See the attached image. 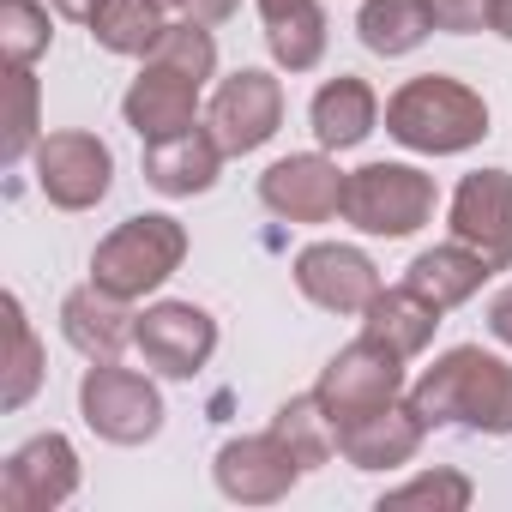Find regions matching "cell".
I'll list each match as a JSON object with an SVG mask.
<instances>
[{"label": "cell", "mask_w": 512, "mask_h": 512, "mask_svg": "<svg viewBox=\"0 0 512 512\" xmlns=\"http://www.w3.org/2000/svg\"><path fill=\"white\" fill-rule=\"evenodd\" d=\"M428 428H470V434H512V362L488 356L482 344H458L434 356V368L404 392Z\"/></svg>", "instance_id": "cell-1"}, {"label": "cell", "mask_w": 512, "mask_h": 512, "mask_svg": "<svg viewBox=\"0 0 512 512\" xmlns=\"http://www.w3.org/2000/svg\"><path fill=\"white\" fill-rule=\"evenodd\" d=\"M386 133L422 157H458L488 139V103L464 79L422 73L386 97Z\"/></svg>", "instance_id": "cell-2"}, {"label": "cell", "mask_w": 512, "mask_h": 512, "mask_svg": "<svg viewBox=\"0 0 512 512\" xmlns=\"http://www.w3.org/2000/svg\"><path fill=\"white\" fill-rule=\"evenodd\" d=\"M181 260H187V229L175 217H163V211H145V217L115 223L97 241V253H91V284L139 302V296L163 290L181 272Z\"/></svg>", "instance_id": "cell-3"}, {"label": "cell", "mask_w": 512, "mask_h": 512, "mask_svg": "<svg viewBox=\"0 0 512 512\" xmlns=\"http://www.w3.org/2000/svg\"><path fill=\"white\" fill-rule=\"evenodd\" d=\"M434 217V175H422L416 163H362L344 181V223H356L362 235H386L404 241Z\"/></svg>", "instance_id": "cell-4"}, {"label": "cell", "mask_w": 512, "mask_h": 512, "mask_svg": "<svg viewBox=\"0 0 512 512\" xmlns=\"http://www.w3.org/2000/svg\"><path fill=\"white\" fill-rule=\"evenodd\" d=\"M314 392H320L326 416H332L338 428H350V422H362L368 410H386V404H398V398L410 392V386H404V356L362 332L356 344H344V350L326 362V374H320Z\"/></svg>", "instance_id": "cell-5"}, {"label": "cell", "mask_w": 512, "mask_h": 512, "mask_svg": "<svg viewBox=\"0 0 512 512\" xmlns=\"http://www.w3.org/2000/svg\"><path fill=\"white\" fill-rule=\"evenodd\" d=\"M79 416L109 446H145L163 428V398L145 374L115 368V362H91L79 380Z\"/></svg>", "instance_id": "cell-6"}, {"label": "cell", "mask_w": 512, "mask_h": 512, "mask_svg": "<svg viewBox=\"0 0 512 512\" xmlns=\"http://www.w3.org/2000/svg\"><path fill=\"white\" fill-rule=\"evenodd\" d=\"M205 127L217 133L223 157L260 151V145L284 127V85H278V73H266V67H241V73H229V79L211 91Z\"/></svg>", "instance_id": "cell-7"}, {"label": "cell", "mask_w": 512, "mask_h": 512, "mask_svg": "<svg viewBox=\"0 0 512 512\" xmlns=\"http://www.w3.org/2000/svg\"><path fill=\"white\" fill-rule=\"evenodd\" d=\"M115 181V151L97 133H49L37 139V193L61 211H91Z\"/></svg>", "instance_id": "cell-8"}, {"label": "cell", "mask_w": 512, "mask_h": 512, "mask_svg": "<svg viewBox=\"0 0 512 512\" xmlns=\"http://www.w3.org/2000/svg\"><path fill=\"white\" fill-rule=\"evenodd\" d=\"M79 494V452L67 434H37L0 464V506L7 512H55Z\"/></svg>", "instance_id": "cell-9"}, {"label": "cell", "mask_w": 512, "mask_h": 512, "mask_svg": "<svg viewBox=\"0 0 512 512\" xmlns=\"http://www.w3.org/2000/svg\"><path fill=\"white\" fill-rule=\"evenodd\" d=\"M344 181L350 175L326 151H296L260 175V205L284 223H326L344 211Z\"/></svg>", "instance_id": "cell-10"}, {"label": "cell", "mask_w": 512, "mask_h": 512, "mask_svg": "<svg viewBox=\"0 0 512 512\" xmlns=\"http://www.w3.org/2000/svg\"><path fill=\"white\" fill-rule=\"evenodd\" d=\"M296 290L326 308V314H368V302L386 290L380 284V266L368 260L362 247H344V241H314L296 253Z\"/></svg>", "instance_id": "cell-11"}, {"label": "cell", "mask_w": 512, "mask_h": 512, "mask_svg": "<svg viewBox=\"0 0 512 512\" xmlns=\"http://www.w3.org/2000/svg\"><path fill=\"white\" fill-rule=\"evenodd\" d=\"M211 476H217L223 500H235V506H272V500H284V494L302 482V464H296V452L266 428V434L229 440V446L217 452Z\"/></svg>", "instance_id": "cell-12"}, {"label": "cell", "mask_w": 512, "mask_h": 512, "mask_svg": "<svg viewBox=\"0 0 512 512\" xmlns=\"http://www.w3.org/2000/svg\"><path fill=\"white\" fill-rule=\"evenodd\" d=\"M133 344H139V356H145L157 374L193 380V374L211 362V350H217V320H211L199 302H157V308L139 314Z\"/></svg>", "instance_id": "cell-13"}, {"label": "cell", "mask_w": 512, "mask_h": 512, "mask_svg": "<svg viewBox=\"0 0 512 512\" xmlns=\"http://www.w3.org/2000/svg\"><path fill=\"white\" fill-rule=\"evenodd\" d=\"M452 241L476 247L494 272L512 266V175L506 169H476L452 193Z\"/></svg>", "instance_id": "cell-14"}, {"label": "cell", "mask_w": 512, "mask_h": 512, "mask_svg": "<svg viewBox=\"0 0 512 512\" xmlns=\"http://www.w3.org/2000/svg\"><path fill=\"white\" fill-rule=\"evenodd\" d=\"M199 91H205V85H193L187 73L145 61L139 79H133L127 97H121V115H127V127L151 145V139H169V133L199 127V121H193V115H199Z\"/></svg>", "instance_id": "cell-15"}, {"label": "cell", "mask_w": 512, "mask_h": 512, "mask_svg": "<svg viewBox=\"0 0 512 512\" xmlns=\"http://www.w3.org/2000/svg\"><path fill=\"white\" fill-rule=\"evenodd\" d=\"M61 332H67V344H73L85 362H115V356L133 344L139 314L127 308V296H115V290H103V284H85V290H73V296L61 302Z\"/></svg>", "instance_id": "cell-16"}, {"label": "cell", "mask_w": 512, "mask_h": 512, "mask_svg": "<svg viewBox=\"0 0 512 512\" xmlns=\"http://www.w3.org/2000/svg\"><path fill=\"white\" fill-rule=\"evenodd\" d=\"M217 169H223V145H217L211 127H187V133H169V139H151L145 145V181L163 199L211 193L217 187Z\"/></svg>", "instance_id": "cell-17"}, {"label": "cell", "mask_w": 512, "mask_h": 512, "mask_svg": "<svg viewBox=\"0 0 512 512\" xmlns=\"http://www.w3.org/2000/svg\"><path fill=\"white\" fill-rule=\"evenodd\" d=\"M422 434H428V422L410 410V398H398V404L368 410L362 422L338 428V452L356 470H398V464H410L422 452Z\"/></svg>", "instance_id": "cell-18"}, {"label": "cell", "mask_w": 512, "mask_h": 512, "mask_svg": "<svg viewBox=\"0 0 512 512\" xmlns=\"http://www.w3.org/2000/svg\"><path fill=\"white\" fill-rule=\"evenodd\" d=\"M308 121H314V139H320L326 151H356V145L380 127V97H374L368 79L338 73V79H326V85L314 91Z\"/></svg>", "instance_id": "cell-19"}, {"label": "cell", "mask_w": 512, "mask_h": 512, "mask_svg": "<svg viewBox=\"0 0 512 512\" xmlns=\"http://www.w3.org/2000/svg\"><path fill=\"white\" fill-rule=\"evenodd\" d=\"M260 19H266V49L284 73H314L326 61L332 25L320 0H260Z\"/></svg>", "instance_id": "cell-20"}, {"label": "cell", "mask_w": 512, "mask_h": 512, "mask_svg": "<svg viewBox=\"0 0 512 512\" xmlns=\"http://www.w3.org/2000/svg\"><path fill=\"white\" fill-rule=\"evenodd\" d=\"M488 272H494V266L482 260L476 247H464V241H440V247H428V253H416V260H410L404 284H410L416 296H428V302L446 314V308L470 302V296L482 290Z\"/></svg>", "instance_id": "cell-21"}, {"label": "cell", "mask_w": 512, "mask_h": 512, "mask_svg": "<svg viewBox=\"0 0 512 512\" xmlns=\"http://www.w3.org/2000/svg\"><path fill=\"white\" fill-rule=\"evenodd\" d=\"M362 332L380 338L386 350H398V356L410 362V356H422V350L434 344V332H440V308H434L428 296H416L410 284H398V290H380V296L368 302Z\"/></svg>", "instance_id": "cell-22"}, {"label": "cell", "mask_w": 512, "mask_h": 512, "mask_svg": "<svg viewBox=\"0 0 512 512\" xmlns=\"http://www.w3.org/2000/svg\"><path fill=\"white\" fill-rule=\"evenodd\" d=\"M434 31H440V25H434V7H428V0H362V13H356L362 49H368V55H386V61L416 55Z\"/></svg>", "instance_id": "cell-23"}, {"label": "cell", "mask_w": 512, "mask_h": 512, "mask_svg": "<svg viewBox=\"0 0 512 512\" xmlns=\"http://www.w3.org/2000/svg\"><path fill=\"white\" fill-rule=\"evenodd\" d=\"M163 31H169L163 0H103V7L91 13V37H97V49H109V55H139V61H145Z\"/></svg>", "instance_id": "cell-24"}, {"label": "cell", "mask_w": 512, "mask_h": 512, "mask_svg": "<svg viewBox=\"0 0 512 512\" xmlns=\"http://www.w3.org/2000/svg\"><path fill=\"white\" fill-rule=\"evenodd\" d=\"M272 434L296 452V464H302V470H320V464H332V452H338V422L326 416L320 392H302V398L278 404Z\"/></svg>", "instance_id": "cell-25"}, {"label": "cell", "mask_w": 512, "mask_h": 512, "mask_svg": "<svg viewBox=\"0 0 512 512\" xmlns=\"http://www.w3.org/2000/svg\"><path fill=\"white\" fill-rule=\"evenodd\" d=\"M0 308H7V386H0V410H25L43 386V338L31 332L19 296H7Z\"/></svg>", "instance_id": "cell-26"}, {"label": "cell", "mask_w": 512, "mask_h": 512, "mask_svg": "<svg viewBox=\"0 0 512 512\" xmlns=\"http://www.w3.org/2000/svg\"><path fill=\"white\" fill-rule=\"evenodd\" d=\"M49 7L37 0H0V61L7 67H37L49 55Z\"/></svg>", "instance_id": "cell-27"}, {"label": "cell", "mask_w": 512, "mask_h": 512, "mask_svg": "<svg viewBox=\"0 0 512 512\" xmlns=\"http://www.w3.org/2000/svg\"><path fill=\"white\" fill-rule=\"evenodd\" d=\"M37 103H43V91H37L31 67H7V139H0V163H19L37 145V127H43Z\"/></svg>", "instance_id": "cell-28"}, {"label": "cell", "mask_w": 512, "mask_h": 512, "mask_svg": "<svg viewBox=\"0 0 512 512\" xmlns=\"http://www.w3.org/2000/svg\"><path fill=\"white\" fill-rule=\"evenodd\" d=\"M476 500V488H470V476H458V470H428V476H416V482H404V488H386L380 494V512L392 506H434V512H464Z\"/></svg>", "instance_id": "cell-29"}, {"label": "cell", "mask_w": 512, "mask_h": 512, "mask_svg": "<svg viewBox=\"0 0 512 512\" xmlns=\"http://www.w3.org/2000/svg\"><path fill=\"white\" fill-rule=\"evenodd\" d=\"M428 7H434V25L452 37H470L488 25V0H428Z\"/></svg>", "instance_id": "cell-30"}, {"label": "cell", "mask_w": 512, "mask_h": 512, "mask_svg": "<svg viewBox=\"0 0 512 512\" xmlns=\"http://www.w3.org/2000/svg\"><path fill=\"white\" fill-rule=\"evenodd\" d=\"M488 332H494V338H500V344L512 350V284H506V290H500V296L488 302Z\"/></svg>", "instance_id": "cell-31"}, {"label": "cell", "mask_w": 512, "mask_h": 512, "mask_svg": "<svg viewBox=\"0 0 512 512\" xmlns=\"http://www.w3.org/2000/svg\"><path fill=\"white\" fill-rule=\"evenodd\" d=\"M235 7H241V0H187V19H199V25H223V19H235Z\"/></svg>", "instance_id": "cell-32"}, {"label": "cell", "mask_w": 512, "mask_h": 512, "mask_svg": "<svg viewBox=\"0 0 512 512\" xmlns=\"http://www.w3.org/2000/svg\"><path fill=\"white\" fill-rule=\"evenodd\" d=\"M488 31L512 43V0H488Z\"/></svg>", "instance_id": "cell-33"}, {"label": "cell", "mask_w": 512, "mask_h": 512, "mask_svg": "<svg viewBox=\"0 0 512 512\" xmlns=\"http://www.w3.org/2000/svg\"><path fill=\"white\" fill-rule=\"evenodd\" d=\"M103 7V0H55V13L61 19H73V25H91V13Z\"/></svg>", "instance_id": "cell-34"}, {"label": "cell", "mask_w": 512, "mask_h": 512, "mask_svg": "<svg viewBox=\"0 0 512 512\" xmlns=\"http://www.w3.org/2000/svg\"><path fill=\"white\" fill-rule=\"evenodd\" d=\"M163 7H175V13H187V0H163Z\"/></svg>", "instance_id": "cell-35"}]
</instances>
